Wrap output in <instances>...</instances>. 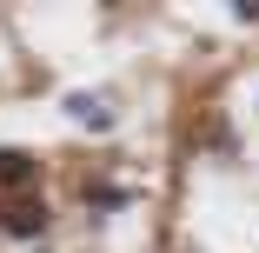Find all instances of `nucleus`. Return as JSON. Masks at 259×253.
<instances>
[{"instance_id":"obj_2","label":"nucleus","mask_w":259,"mask_h":253,"mask_svg":"<svg viewBox=\"0 0 259 253\" xmlns=\"http://www.w3.org/2000/svg\"><path fill=\"white\" fill-rule=\"evenodd\" d=\"M67 114H73L80 127H93V133H107V127H113V107H107L100 93H67Z\"/></svg>"},{"instance_id":"obj_1","label":"nucleus","mask_w":259,"mask_h":253,"mask_svg":"<svg viewBox=\"0 0 259 253\" xmlns=\"http://www.w3.org/2000/svg\"><path fill=\"white\" fill-rule=\"evenodd\" d=\"M0 227H7L14 240H40L47 233V207H40V200H14V207L0 213Z\"/></svg>"},{"instance_id":"obj_3","label":"nucleus","mask_w":259,"mask_h":253,"mask_svg":"<svg viewBox=\"0 0 259 253\" xmlns=\"http://www.w3.org/2000/svg\"><path fill=\"white\" fill-rule=\"evenodd\" d=\"M40 160L27 154V147H0V187H33Z\"/></svg>"},{"instance_id":"obj_4","label":"nucleus","mask_w":259,"mask_h":253,"mask_svg":"<svg viewBox=\"0 0 259 253\" xmlns=\"http://www.w3.org/2000/svg\"><path fill=\"white\" fill-rule=\"evenodd\" d=\"M233 14L239 20H259V0H233Z\"/></svg>"}]
</instances>
